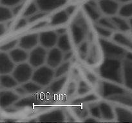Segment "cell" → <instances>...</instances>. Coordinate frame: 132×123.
Returning <instances> with one entry per match:
<instances>
[{
    "mask_svg": "<svg viewBox=\"0 0 132 123\" xmlns=\"http://www.w3.org/2000/svg\"><path fill=\"white\" fill-rule=\"evenodd\" d=\"M101 118L106 120H112L116 117L115 110L109 104L105 102H101L99 104Z\"/></svg>",
    "mask_w": 132,
    "mask_h": 123,
    "instance_id": "cell-19",
    "label": "cell"
},
{
    "mask_svg": "<svg viewBox=\"0 0 132 123\" xmlns=\"http://www.w3.org/2000/svg\"><path fill=\"white\" fill-rule=\"evenodd\" d=\"M5 30H6L5 26H4V24H3V23H1V25H0V35H2L5 32Z\"/></svg>",
    "mask_w": 132,
    "mask_h": 123,
    "instance_id": "cell-51",
    "label": "cell"
},
{
    "mask_svg": "<svg viewBox=\"0 0 132 123\" xmlns=\"http://www.w3.org/2000/svg\"><path fill=\"white\" fill-rule=\"evenodd\" d=\"M28 22V19H25V18H23V19H21L20 20L18 21V23H17L16 26L15 27V29H19L20 28H23V27L25 26L26 25H27Z\"/></svg>",
    "mask_w": 132,
    "mask_h": 123,
    "instance_id": "cell-42",
    "label": "cell"
},
{
    "mask_svg": "<svg viewBox=\"0 0 132 123\" xmlns=\"http://www.w3.org/2000/svg\"><path fill=\"white\" fill-rule=\"evenodd\" d=\"M100 44L106 58L121 59L126 56V51L121 46L109 42L104 38H101Z\"/></svg>",
    "mask_w": 132,
    "mask_h": 123,
    "instance_id": "cell-4",
    "label": "cell"
},
{
    "mask_svg": "<svg viewBox=\"0 0 132 123\" xmlns=\"http://www.w3.org/2000/svg\"><path fill=\"white\" fill-rule=\"evenodd\" d=\"M33 67L28 63L23 62L19 64L15 67L12 71L13 76L15 78L19 84H23L32 79L34 73Z\"/></svg>",
    "mask_w": 132,
    "mask_h": 123,
    "instance_id": "cell-3",
    "label": "cell"
},
{
    "mask_svg": "<svg viewBox=\"0 0 132 123\" xmlns=\"http://www.w3.org/2000/svg\"><path fill=\"white\" fill-rule=\"evenodd\" d=\"M97 99L96 96H94V95H89V96H86L85 97H82V98H80L79 99L76 100V102L78 104H81L83 103V102H90V101H95Z\"/></svg>",
    "mask_w": 132,
    "mask_h": 123,
    "instance_id": "cell-38",
    "label": "cell"
},
{
    "mask_svg": "<svg viewBox=\"0 0 132 123\" xmlns=\"http://www.w3.org/2000/svg\"><path fill=\"white\" fill-rule=\"evenodd\" d=\"M64 120V113L62 110H54L43 114L39 117L40 122H62Z\"/></svg>",
    "mask_w": 132,
    "mask_h": 123,
    "instance_id": "cell-18",
    "label": "cell"
},
{
    "mask_svg": "<svg viewBox=\"0 0 132 123\" xmlns=\"http://www.w3.org/2000/svg\"><path fill=\"white\" fill-rule=\"evenodd\" d=\"M73 55V53L71 51H67V52L64 53V56H63V60L64 61H68L70 58H71V57Z\"/></svg>",
    "mask_w": 132,
    "mask_h": 123,
    "instance_id": "cell-45",
    "label": "cell"
},
{
    "mask_svg": "<svg viewBox=\"0 0 132 123\" xmlns=\"http://www.w3.org/2000/svg\"><path fill=\"white\" fill-rule=\"evenodd\" d=\"M70 67V63L68 61L62 62L55 69V78H58L64 76L66 73L68 71Z\"/></svg>",
    "mask_w": 132,
    "mask_h": 123,
    "instance_id": "cell-30",
    "label": "cell"
},
{
    "mask_svg": "<svg viewBox=\"0 0 132 123\" xmlns=\"http://www.w3.org/2000/svg\"><path fill=\"white\" fill-rule=\"evenodd\" d=\"M77 115L80 118H83V119H86L88 116L89 111L86 109L85 108H78L76 111Z\"/></svg>",
    "mask_w": 132,
    "mask_h": 123,
    "instance_id": "cell-41",
    "label": "cell"
},
{
    "mask_svg": "<svg viewBox=\"0 0 132 123\" xmlns=\"http://www.w3.org/2000/svg\"><path fill=\"white\" fill-rule=\"evenodd\" d=\"M0 83H1V87L5 88H7V89L17 87L19 84L12 74L10 75V74H1V78H0Z\"/></svg>",
    "mask_w": 132,
    "mask_h": 123,
    "instance_id": "cell-21",
    "label": "cell"
},
{
    "mask_svg": "<svg viewBox=\"0 0 132 123\" xmlns=\"http://www.w3.org/2000/svg\"><path fill=\"white\" fill-rule=\"evenodd\" d=\"M101 11L108 16H114L118 14L120 3L116 0H98Z\"/></svg>",
    "mask_w": 132,
    "mask_h": 123,
    "instance_id": "cell-7",
    "label": "cell"
},
{
    "mask_svg": "<svg viewBox=\"0 0 132 123\" xmlns=\"http://www.w3.org/2000/svg\"><path fill=\"white\" fill-rule=\"evenodd\" d=\"M39 10H40L39 8L36 1H35V2H33L31 4H30L27 6L26 10H24V13H23V16H24V17L29 18L31 16L34 15V14H36V13L38 12Z\"/></svg>",
    "mask_w": 132,
    "mask_h": 123,
    "instance_id": "cell-31",
    "label": "cell"
},
{
    "mask_svg": "<svg viewBox=\"0 0 132 123\" xmlns=\"http://www.w3.org/2000/svg\"><path fill=\"white\" fill-rule=\"evenodd\" d=\"M118 14L119 16L124 18L132 17V1L130 2L124 3L122 6H120Z\"/></svg>",
    "mask_w": 132,
    "mask_h": 123,
    "instance_id": "cell-28",
    "label": "cell"
},
{
    "mask_svg": "<svg viewBox=\"0 0 132 123\" xmlns=\"http://www.w3.org/2000/svg\"><path fill=\"white\" fill-rule=\"evenodd\" d=\"M47 25V23L45 21H43V22H41V23H39L38 24H37V25H35L32 28V29H38V28H43V27H45V26Z\"/></svg>",
    "mask_w": 132,
    "mask_h": 123,
    "instance_id": "cell-46",
    "label": "cell"
},
{
    "mask_svg": "<svg viewBox=\"0 0 132 123\" xmlns=\"http://www.w3.org/2000/svg\"><path fill=\"white\" fill-rule=\"evenodd\" d=\"M46 12H45L41 11V12H37L36 14H34V15L31 16L30 17L28 18V20L29 23H33V22L36 21V20H39V19H41L42 17H43L45 15H46Z\"/></svg>",
    "mask_w": 132,
    "mask_h": 123,
    "instance_id": "cell-40",
    "label": "cell"
},
{
    "mask_svg": "<svg viewBox=\"0 0 132 123\" xmlns=\"http://www.w3.org/2000/svg\"><path fill=\"white\" fill-rule=\"evenodd\" d=\"M97 24L106 27L111 30H115L117 29V28L115 26L113 20H112V18L105 17H101L99 20H97Z\"/></svg>",
    "mask_w": 132,
    "mask_h": 123,
    "instance_id": "cell-32",
    "label": "cell"
},
{
    "mask_svg": "<svg viewBox=\"0 0 132 123\" xmlns=\"http://www.w3.org/2000/svg\"><path fill=\"white\" fill-rule=\"evenodd\" d=\"M22 87L26 91L27 94H34L36 92H38L39 91L42 89V86L36 83L34 81H27L26 83L22 84Z\"/></svg>",
    "mask_w": 132,
    "mask_h": 123,
    "instance_id": "cell-27",
    "label": "cell"
},
{
    "mask_svg": "<svg viewBox=\"0 0 132 123\" xmlns=\"http://www.w3.org/2000/svg\"><path fill=\"white\" fill-rule=\"evenodd\" d=\"M9 55L15 64H19L25 62L28 60L29 53L27 50L19 47V48H14L9 52Z\"/></svg>",
    "mask_w": 132,
    "mask_h": 123,
    "instance_id": "cell-17",
    "label": "cell"
},
{
    "mask_svg": "<svg viewBox=\"0 0 132 123\" xmlns=\"http://www.w3.org/2000/svg\"><path fill=\"white\" fill-rule=\"evenodd\" d=\"M22 7H23V3H20L19 4V5H16V6H15L14 7L12 8V12H13V14H14V15H17V14H18V13L20 12V10H21Z\"/></svg>",
    "mask_w": 132,
    "mask_h": 123,
    "instance_id": "cell-43",
    "label": "cell"
},
{
    "mask_svg": "<svg viewBox=\"0 0 132 123\" xmlns=\"http://www.w3.org/2000/svg\"><path fill=\"white\" fill-rule=\"evenodd\" d=\"M116 1H117V2H119V3H128V2H130V1H131L132 0H116Z\"/></svg>",
    "mask_w": 132,
    "mask_h": 123,
    "instance_id": "cell-52",
    "label": "cell"
},
{
    "mask_svg": "<svg viewBox=\"0 0 132 123\" xmlns=\"http://www.w3.org/2000/svg\"><path fill=\"white\" fill-rule=\"evenodd\" d=\"M116 118L119 122H132V112L122 107L114 108Z\"/></svg>",
    "mask_w": 132,
    "mask_h": 123,
    "instance_id": "cell-20",
    "label": "cell"
},
{
    "mask_svg": "<svg viewBox=\"0 0 132 123\" xmlns=\"http://www.w3.org/2000/svg\"><path fill=\"white\" fill-rule=\"evenodd\" d=\"M15 63L10 58L9 54L1 51L0 53V73L1 74H10L15 68Z\"/></svg>",
    "mask_w": 132,
    "mask_h": 123,
    "instance_id": "cell-12",
    "label": "cell"
},
{
    "mask_svg": "<svg viewBox=\"0 0 132 123\" xmlns=\"http://www.w3.org/2000/svg\"><path fill=\"white\" fill-rule=\"evenodd\" d=\"M101 93L103 97L110 98L116 95L124 94L125 90L119 86L109 82L104 81L101 86Z\"/></svg>",
    "mask_w": 132,
    "mask_h": 123,
    "instance_id": "cell-10",
    "label": "cell"
},
{
    "mask_svg": "<svg viewBox=\"0 0 132 123\" xmlns=\"http://www.w3.org/2000/svg\"><path fill=\"white\" fill-rule=\"evenodd\" d=\"M67 0H36L39 8L43 12H50L64 5Z\"/></svg>",
    "mask_w": 132,
    "mask_h": 123,
    "instance_id": "cell-13",
    "label": "cell"
},
{
    "mask_svg": "<svg viewBox=\"0 0 132 123\" xmlns=\"http://www.w3.org/2000/svg\"><path fill=\"white\" fill-rule=\"evenodd\" d=\"M35 102V100L33 98H24L23 99L20 100L19 101H18L17 102H15V105L18 107H23V106H28V105H31L32 103Z\"/></svg>",
    "mask_w": 132,
    "mask_h": 123,
    "instance_id": "cell-37",
    "label": "cell"
},
{
    "mask_svg": "<svg viewBox=\"0 0 132 123\" xmlns=\"http://www.w3.org/2000/svg\"><path fill=\"white\" fill-rule=\"evenodd\" d=\"M55 78V70L48 65L36 68L34 71L32 80L42 87L50 85Z\"/></svg>",
    "mask_w": 132,
    "mask_h": 123,
    "instance_id": "cell-2",
    "label": "cell"
},
{
    "mask_svg": "<svg viewBox=\"0 0 132 123\" xmlns=\"http://www.w3.org/2000/svg\"><path fill=\"white\" fill-rule=\"evenodd\" d=\"M89 112L92 115V117L96 118V119L101 118V114L99 105H94L90 106V109H89Z\"/></svg>",
    "mask_w": 132,
    "mask_h": 123,
    "instance_id": "cell-35",
    "label": "cell"
},
{
    "mask_svg": "<svg viewBox=\"0 0 132 123\" xmlns=\"http://www.w3.org/2000/svg\"><path fill=\"white\" fill-rule=\"evenodd\" d=\"M75 9H76V7H75L74 6H68V8H67L66 11H67V12L68 13V15H70L71 14L74 12Z\"/></svg>",
    "mask_w": 132,
    "mask_h": 123,
    "instance_id": "cell-48",
    "label": "cell"
},
{
    "mask_svg": "<svg viewBox=\"0 0 132 123\" xmlns=\"http://www.w3.org/2000/svg\"><path fill=\"white\" fill-rule=\"evenodd\" d=\"M63 56H64V53L57 47H54L50 49L49 51H48L47 57H46V65L55 69L63 61H64Z\"/></svg>",
    "mask_w": 132,
    "mask_h": 123,
    "instance_id": "cell-9",
    "label": "cell"
},
{
    "mask_svg": "<svg viewBox=\"0 0 132 123\" xmlns=\"http://www.w3.org/2000/svg\"><path fill=\"white\" fill-rule=\"evenodd\" d=\"M125 57L122 61L124 84L132 90V54L126 53Z\"/></svg>",
    "mask_w": 132,
    "mask_h": 123,
    "instance_id": "cell-8",
    "label": "cell"
},
{
    "mask_svg": "<svg viewBox=\"0 0 132 123\" xmlns=\"http://www.w3.org/2000/svg\"><path fill=\"white\" fill-rule=\"evenodd\" d=\"M19 44V40H13L1 46V51L3 52H10L14 48H15L17 45Z\"/></svg>",
    "mask_w": 132,
    "mask_h": 123,
    "instance_id": "cell-34",
    "label": "cell"
},
{
    "mask_svg": "<svg viewBox=\"0 0 132 123\" xmlns=\"http://www.w3.org/2000/svg\"><path fill=\"white\" fill-rule=\"evenodd\" d=\"M85 26L82 22H76L72 25V34L73 41L76 44L82 43L85 37Z\"/></svg>",
    "mask_w": 132,
    "mask_h": 123,
    "instance_id": "cell-14",
    "label": "cell"
},
{
    "mask_svg": "<svg viewBox=\"0 0 132 123\" xmlns=\"http://www.w3.org/2000/svg\"><path fill=\"white\" fill-rule=\"evenodd\" d=\"M95 29H96L97 32L102 37H104V38H108L110 37L112 35V30L108 29V28H106V27L100 25L99 24H97L95 25Z\"/></svg>",
    "mask_w": 132,
    "mask_h": 123,
    "instance_id": "cell-33",
    "label": "cell"
},
{
    "mask_svg": "<svg viewBox=\"0 0 132 123\" xmlns=\"http://www.w3.org/2000/svg\"><path fill=\"white\" fill-rule=\"evenodd\" d=\"M113 40L119 45L132 49V40L121 33H116L113 35Z\"/></svg>",
    "mask_w": 132,
    "mask_h": 123,
    "instance_id": "cell-24",
    "label": "cell"
},
{
    "mask_svg": "<svg viewBox=\"0 0 132 123\" xmlns=\"http://www.w3.org/2000/svg\"><path fill=\"white\" fill-rule=\"evenodd\" d=\"M39 42V35L37 33L28 34L22 37L19 40V46L21 48L27 50H32L37 46Z\"/></svg>",
    "mask_w": 132,
    "mask_h": 123,
    "instance_id": "cell-11",
    "label": "cell"
},
{
    "mask_svg": "<svg viewBox=\"0 0 132 123\" xmlns=\"http://www.w3.org/2000/svg\"><path fill=\"white\" fill-rule=\"evenodd\" d=\"M90 90V87L85 81H81L78 89V92L79 94H85L86 92H89Z\"/></svg>",
    "mask_w": 132,
    "mask_h": 123,
    "instance_id": "cell-39",
    "label": "cell"
},
{
    "mask_svg": "<svg viewBox=\"0 0 132 123\" xmlns=\"http://www.w3.org/2000/svg\"><path fill=\"white\" fill-rule=\"evenodd\" d=\"M95 119H96V118L94 117H86L84 121L86 122H94L97 121Z\"/></svg>",
    "mask_w": 132,
    "mask_h": 123,
    "instance_id": "cell-49",
    "label": "cell"
},
{
    "mask_svg": "<svg viewBox=\"0 0 132 123\" xmlns=\"http://www.w3.org/2000/svg\"><path fill=\"white\" fill-rule=\"evenodd\" d=\"M15 91L17 92V93L19 94L20 95H24L27 94V92H26V91L24 90V89L23 88V87H18V88H17L16 89H15Z\"/></svg>",
    "mask_w": 132,
    "mask_h": 123,
    "instance_id": "cell-47",
    "label": "cell"
},
{
    "mask_svg": "<svg viewBox=\"0 0 132 123\" xmlns=\"http://www.w3.org/2000/svg\"><path fill=\"white\" fill-rule=\"evenodd\" d=\"M80 53L82 54H86L87 53L88 50V45L86 42H83V43L81 44V46H80Z\"/></svg>",
    "mask_w": 132,
    "mask_h": 123,
    "instance_id": "cell-44",
    "label": "cell"
},
{
    "mask_svg": "<svg viewBox=\"0 0 132 123\" xmlns=\"http://www.w3.org/2000/svg\"><path fill=\"white\" fill-rule=\"evenodd\" d=\"M99 73L103 78L110 81L124 83L122 61L121 59L106 58L101 65Z\"/></svg>",
    "mask_w": 132,
    "mask_h": 123,
    "instance_id": "cell-1",
    "label": "cell"
},
{
    "mask_svg": "<svg viewBox=\"0 0 132 123\" xmlns=\"http://www.w3.org/2000/svg\"><path fill=\"white\" fill-rule=\"evenodd\" d=\"M84 8H85L86 14L92 20L97 21L101 17L102 12L101 11L100 8L98 5V1L97 2L94 0H91L89 2L85 4Z\"/></svg>",
    "mask_w": 132,
    "mask_h": 123,
    "instance_id": "cell-15",
    "label": "cell"
},
{
    "mask_svg": "<svg viewBox=\"0 0 132 123\" xmlns=\"http://www.w3.org/2000/svg\"><path fill=\"white\" fill-rule=\"evenodd\" d=\"M57 46L63 53L71 51V44L67 33L59 35Z\"/></svg>",
    "mask_w": 132,
    "mask_h": 123,
    "instance_id": "cell-23",
    "label": "cell"
},
{
    "mask_svg": "<svg viewBox=\"0 0 132 123\" xmlns=\"http://www.w3.org/2000/svg\"><path fill=\"white\" fill-rule=\"evenodd\" d=\"M129 23H130V27H131V28L132 29V17L131 18H130L129 19Z\"/></svg>",
    "mask_w": 132,
    "mask_h": 123,
    "instance_id": "cell-53",
    "label": "cell"
},
{
    "mask_svg": "<svg viewBox=\"0 0 132 123\" xmlns=\"http://www.w3.org/2000/svg\"><path fill=\"white\" fill-rule=\"evenodd\" d=\"M66 31H67V29H66L65 28H59V29H56L55 32H57V33L59 35H63V34H64V33H66Z\"/></svg>",
    "mask_w": 132,
    "mask_h": 123,
    "instance_id": "cell-50",
    "label": "cell"
},
{
    "mask_svg": "<svg viewBox=\"0 0 132 123\" xmlns=\"http://www.w3.org/2000/svg\"><path fill=\"white\" fill-rule=\"evenodd\" d=\"M111 18L117 28V29H119L121 32H125L131 29L129 21H127L125 18L121 16H116V15L112 16Z\"/></svg>",
    "mask_w": 132,
    "mask_h": 123,
    "instance_id": "cell-22",
    "label": "cell"
},
{
    "mask_svg": "<svg viewBox=\"0 0 132 123\" xmlns=\"http://www.w3.org/2000/svg\"><path fill=\"white\" fill-rule=\"evenodd\" d=\"M59 35L54 31L43 32L39 35V43L41 46L46 49H52L57 43Z\"/></svg>",
    "mask_w": 132,
    "mask_h": 123,
    "instance_id": "cell-6",
    "label": "cell"
},
{
    "mask_svg": "<svg viewBox=\"0 0 132 123\" xmlns=\"http://www.w3.org/2000/svg\"><path fill=\"white\" fill-rule=\"evenodd\" d=\"M22 1L23 0H1V5L12 8L16 5L21 3Z\"/></svg>",
    "mask_w": 132,
    "mask_h": 123,
    "instance_id": "cell-36",
    "label": "cell"
},
{
    "mask_svg": "<svg viewBox=\"0 0 132 123\" xmlns=\"http://www.w3.org/2000/svg\"><path fill=\"white\" fill-rule=\"evenodd\" d=\"M47 49L45 48L42 46H36L31 50L28 57V63L34 68L41 67L46 63L47 57Z\"/></svg>",
    "mask_w": 132,
    "mask_h": 123,
    "instance_id": "cell-5",
    "label": "cell"
},
{
    "mask_svg": "<svg viewBox=\"0 0 132 123\" xmlns=\"http://www.w3.org/2000/svg\"><path fill=\"white\" fill-rule=\"evenodd\" d=\"M69 16L70 15L67 12L66 10L59 12L52 17L50 24L52 26L63 24V23H64L67 21Z\"/></svg>",
    "mask_w": 132,
    "mask_h": 123,
    "instance_id": "cell-25",
    "label": "cell"
},
{
    "mask_svg": "<svg viewBox=\"0 0 132 123\" xmlns=\"http://www.w3.org/2000/svg\"><path fill=\"white\" fill-rule=\"evenodd\" d=\"M19 96L17 94L10 91H3L0 94V105L2 108L9 107L19 100Z\"/></svg>",
    "mask_w": 132,
    "mask_h": 123,
    "instance_id": "cell-16",
    "label": "cell"
},
{
    "mask_svg": "<svg viewBox=\"0 0 132 123\" xmlns=\"http://www.w3.org/2000/svg\"><path fill=\"white\" fill-rule=\"evenodd\" d=\"M12 10L11 8L1 5L0 8V20L1 23H4L10 20L14 16Z\"/></svg>",
    "mask_w": 132,
    "mask_h": 123,
    "instance_id": "cell-29",
    "label": "cell"
},
{
    "mask_svg": "<svg viewBox=\"0 0 132 123\" xmlns=\"http://www.w3.org/2000/svg\"><path fill=\"white\" fill-rule=\"evenodd\" d=\"M66 81H67V76H66L58 78L57 79H56L50 84V87H49L50 90L53 93L59 92L61 90Z\"/></svg>",
    "mask_w": 132,
    "mask_h": 123,
    "instance_id": "cell-26",
    "label": "cell"
}]
</instances>
